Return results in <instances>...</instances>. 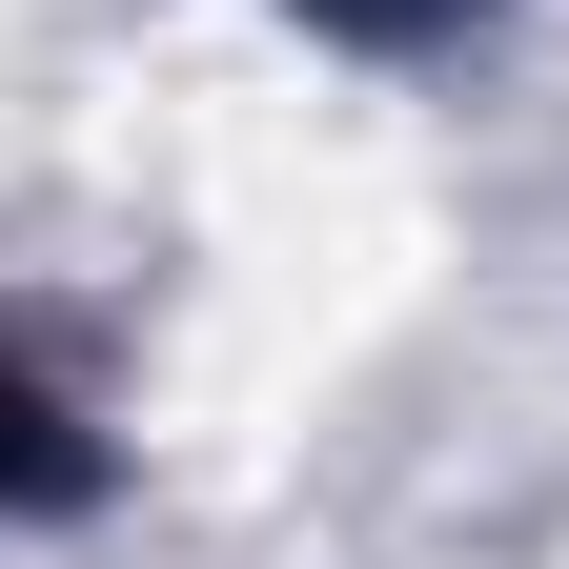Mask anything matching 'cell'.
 Masks as SVG:
<instances>
[{
	"label": "cell",
	"instance_id": "obj_1",
	"mask_svg": "<svg viewBox=\"0 0 569 569\" xmlns=\"http://www.w3.org/2000/svg\"><path fill=\"white\" fill-rule=\"evenodd\" d=\"M306 21H346V41H427L448 0H306Z\"/></svg>",
	"mask_w": 569,
	"mask_h": 569
}]
</instances>
